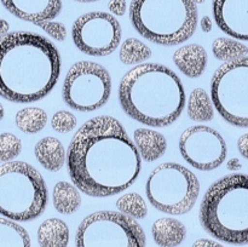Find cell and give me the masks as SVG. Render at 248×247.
Wrapping results in <instances>:
<instances>
[{
  "mask_svg": "<svg viewBox=\"0 0 248 247\" xmlns=\"http://www.w3.org/2000/svg\"><path fill=\"white\" fill-rule=\"evenodd\" d=\"M68 172L80 191L92 198L113 196L140 176L142 157L120 121L101 115L87 120L68 147Z\"/></svg>",
  "mask_w": 248,
  "mask_h": 247,
  "instance_id": "1",
  "label": "cell"
},
{
  "mask_svg": "<svg viewBox=\"0 0 248 247\" xmlns=\"http://www.w3.org/2000/svg\"><path fill=\"white\" fill-rule=\"evenodd\" d=\"M61 74L55 44L31 31H12L0 43V93L14 103H31L47 96Z\"/></svg>",
  "mask_w": 248,
  "mask_h": 247,
  "instance_id": "2",
  "label": "cell"
},
{
  "mask_svg": "<svg viewBox=\"0 0 248 247\" xmlns=\"http://www.w3.org/2000/svg\"><path fill=\"white\" fill-rule=\"evenodd\" d=\"M119 101L123 110L138 123L165 127L181 116L186 97L173 70L159 63H142L123 77Z\"/></svg>",
  "mask_w": 248,
  "mask_h": 247,
  "instance_id": "3",
  "label": "cell"
},
{
  "mask_svg": "<svg viewBox=\"0 0 248 247\" xmlns=\"http://www.w3.org/2000/svg\"><path fill=\"white\" fill-rule=\"evenodd\" d=\"M199 218L215 239L232 245L248 244V174H228L207 189Z\"/></svg>",
  "mask_w": 248,
  "mask_h": 247,
  "instance_id": "4",
  "label": "cell"
},
{
  "mask_svg": "<svg viewBox=\"0 0 248 247\" xmlns=\"http://www.w3.org/2000/svg\"><path fill=\"white\" fill-rule=\"evenodd\" d=\"M130 19L147 40L164 46L179 45L195 33L198 7L193 0H132Z\"/></svg>",
  "mask_w": 248,
  "mask_h": 247,
  "instance_id": "5",
  "label": "cell"
},
{
  "mask_svg": "<svg viewBox=\"0 0 248 247\" xmlns=\"http://www.w3.org/2000/svg\"><path fill=\"white\" fill-rule=\"evenodd\" d=\"M47 205V188L43 176L23 161L0 166V213L17 222L41 216Z\"/></svg>",
  "mask_w": 248,
  "mask_h": 247,
  "instance_id": "6",
  "label": "cell"
},
{
  "mask_svg": "<svg viewBox=\"0 0 248 247\" xmlns=\"http://www.w3.org/2000/svg\"><path fill=\"white\" fill-rule=\"evenodd\" d=\"M149 202L160 212L186 215L193 210L200 194L198 177L186 166L165 162L153 170L145 183Z\"/></svg>",
  "mask_w": 248,
  "mask_h": 247,
  "instance_id": "7",
  "label": "cell"
},
{
  "mask_svg": "<svg viewBox=\"0 0 248 247\" xmlns=\"http://www.w3.org/2000/svg\"><path fill=\"white\" fill-rule=\"evenodd\" d=\"M147 237L136 219L114 211L84 218L75 234L77 247H145Z\"/></svg>",
  "mask_w": 248,
  "mask_h": 247,
  "instance_id": "8",
  "label": "cell"
},
{
  "mask_svg": "<svg viewBox=\"0 0 248 247\" xmlns=\"http://www.w3.org/2000/svg\"><path fill=\"white\" fill-rule=\"evenodd\" d=\"M213 106L228 124L248 127V57L220 65L211 80Z\"/></svg>",
  "mask_w": 248,
  "mask_h": 247,
  "instance_id": "9",
  "label": "cell"
},
{
  "mask_svg": "<svg viewBox=\"0 0 248 247\" xmlns=\"http://www.w3.org/2000/svg\"><path fill=\"white\" fill-rule=\"evenodd\" d=\"M111 93V77L103 65L81 61L72 65L64 77L62 97L68 107L78 111L102 108Z\"/></svg>",
  "mask_w": 248,
  "mask_h": 247,
  "instance_id": "10",
  "label": "cell"
},
{
  "mask_svg": "<svg viewBox=\"0 0 248 247\" xmlns=\"http://www.w3.org/2000/svg\"><path fill=\"white\" fill-rule=\"evenodd\" d=\"M72 38L78 50L93 57H104L116 50L121 41V26L110 14L87 12L75 19Z\"/></svg>",
  "mask_w": 248,
  "mask_h": 247,
  "instance_id": "11",
  "label": "cell"
},
{
  "mask_svg": "<svg viewBox=\"0 0 248 247\" xmlns=\"http://www.w3.org/2000/svg\"><path fill=\"white\" fill-rule=\"evenodd\" d=\"M179 152L194 169L212 171L227 159L228 148L218 131L203 125L186 128L179 138Z\"/></svg>",
  "mask_w": 248,
  "mask_h": 247,
  "instance_id": "12",
  "label": "cell"
},
{
  "mask_svg": "<svg viewBox=\"0 0 248 247\" xmlns=\"http://www.w3.org/2000/svg\"><path fill=\"white\" fill-rule=\"evenodd\" d=\"M212 11L220 31L248 41V0H212Z\"/></svg>",
  "mask_w": 248,
  "mask_h": 247,
  "instance_id": "13",
  "label": "cell"
},
{
  "mask_svg": "<svg viewBox=\"0 0 248 247\" xmlns=\"http://www.w3.org/2000/svg\"><path fill=\"white\" fill-rule=\"evenodd\" d=\"M2 6L15 17L39 26L61 14V0H1Z\"/></svg>",
  "mask_w": 248,
  "mask_h": 247,
  "instance_id": "14",
  "label": "cell"
},
{
  "mask_svg": "<svg viewBox=\"0 0 248 247\" xmlns=\"http://www.w3.org/2000/svg\"><path fill=\"white\" fill-rule=\"evenodd\" d=\"M173 62L188 77H199L203 74L208 62L205 48L199 44L181 46L173 53Z\"/></svg>",
  "mask_w": 248,
  "mask_h": 247,
  "instance_id": "15",
  "label": "cell"
},
{
  "mask_svg": "<svg viewBox=\"0 0 248 247\" xmlns=\"http://www.w3.org/2000/svg\"><path fill=\"white\" fill-rule=\"evenodd\" d=\"M133 138L140 157L148 162L160 159L167 149L165 136L155 130L137 128L133 133Z\"/></svg>",
  "mask_w": 248,
  "mask_h": 247,
  "instance_id": "16",
  "label": "cell"
},
{
  "mask_svg": "<svg viewBox=\"0 0 248 247\" xmlns=\"http://www.w3.org/2000/svg\"><path fill=\"white\" fill-rule=\"evenodd\" d=\"M152 235L157 246L177 247L186 239V228L174 218H160L153 224Z\"/></svg>",
  "mask_w": 248,
  "mask_h": 247,
  "instance_id": "17",
  "label": "cell"
},
{
  "mask_svg": "<svg viewBox=\"0 0 248 247\" xmlns=\"http://www.w3.org/2000/svg\"><path fill=\"white\" fill-rule=\"evenodd\" d=\"M39 164L51 172L60 171L65 162V150L61 140L55 137H45L34 148Z\"/></svg>",
  "mask_w": 248,
  "mask_h": 247,
  "instance_id": "18",
  "label": "cell"
},
{
  "mask_svg": "<svg viewBox=\"0 0 248 247\" xmlns=\"http://www.w3.org/2000/svg\"><path fill=\"white\" fill-rule=\"evenodd\" d=\"M38 242L40 247H67L69 244V228L58 218L44 220L39 225Z\"/></svg>",
  "mask_w": 248,
  "mask_h": 247,
  "instance_id": "19",
  "label": "cell"
},
{
  "mask_svg": "<svg viewBox=\"0 0 248 247\" xmlns=\"http://www.w3.org/2000/svg\"><path fill=\"white\" fill-rule=\"evenodd\" d=\"M52 202L57 212L72 215L81 206V195L78 188L68 182H58L53 188Z\"/></svg>",
  "mask_w": 248,
  "mask_h": 247,
  "instance_id": "20",
  "label": "cell"
},
{
  "mask_svg": "<svg viewBox=\"0 0 248 247\" xmlns=\"http://www.w3.org/2000/svg\"><path fill=\"white\" fill-rule=\"evenodd\" d=\"M188 115L196 123H207L215 116L213 102L203 89H195L188 99Z\"/></svg>",
  "mask_w": 248,
  "mask_h": 247,
  "instance_id": "21",
  "label": "cell"
},
{
  "mask_svg": "<svg viewBox=\"0 0 248 247\" xmlns=\"http://www.w3.org/2000/svg\"><path fill=\"white\" fill-rule=\"evenodd\" d=\"M0 247H31L27 230L18 223L0 218Z\"/></svg>",
  "mask_w": 248,
  "mask_h": 247,
  "instance_id": "22",
  "label": "cell"
},
{
  "mask_svg": "<svg viewBox=\"0 0 248 247\" xmlns=\"http://www.w3.org/2000/svg\"><path fill=\"white\" fill-rule=\"evenodd\" d=\"M16 126L23 133L34 135L43 130L47 124V114L44 109L38 107H28L17 111Z\"/></svg>",
  "mask_w": 248,
  "mask_h": 247,
  "instance_id": "23",
  "label": "cell"
},
{
  "mask_svg": "<svg viewBox=\"0 0 248 247\" xmlns=\"http://www.w3.org/2000/svg\"><path fill=\"white\" fill-rule=\"evenodd\" d=\"M212 52L217 60L232 62L248 55V47L234 38H217L212 44Z\"/></svg>",
  "mask_w": 248,
  "mask_h": 247,
  "instance_id": "24",
  "label": "cell"
},
{
  "mask_svg": "<svg viewBox=\"0 0 248 247\" xmlns=\"http://www.w3.org/2000/svg\"><path fill=\"white\" fill-rule=\"evenodd\" d=\"M119 57L126 65L142 64V62L152 57V50L143 41L136 38H128L120 46Z\"/></svg>",
  "mask_w": 248,
  "mask_h": 247,
  "instance_id": "25",
  "label": "cell"
},
{
  "mask_svg": "<svg viewBox=\"0 0 248 247\" xmlns=\"http://www.w3.org/2000/svg\"><path fill=\"white\" fill-rule=\"evenodd\" d=\"M116 208L133 219H143L148 215L144 199L137 193H127L116 200Z\"/></svg>",
  "mask_w": 248,
  "mask_h": 247,
  "instance_id": "26",
  "label": "cell"
},
{
  "mask_svg": "<svg viewBox=\"0 0 248 247\" xmlns=\"http://www.w3.org/2000/svg\"><path fill=\"white\" fill-rule=\"evenodd\" d=\"M22 152V143L17 136L4 132L0 136V161L10 162Z\"/></svg>",
  "mask_w": 248,
  "mask_h": 247,
  "instance_id": "27",
  "label": "cell"
},
{
  "mask_svg": "<svg viewBox=\"0 0 248 247\" xmlns=\"http://www.w3.org/2000/svg\"><path fill=\"white\" fill-rule=\"evenodd\" d=\"M51 126L58 133H68L77 127V118L68 110H60L51 118Z\"/></svg>",
  "mask_w": 248,
  "mask_h": 247,
  "instance_id": "28",
  "label": "cell"
},
{
  "mask_svg": "<svg viewBox=\"0 0 248 247\" xmlns=\"http://www.w3.org/2000/svg\"><path fill=\"white\" fill-rule=\"evenodd\" d=\"M39 27H40L46 34L52 36L55 40L64 41L65 38H67V28H65L64 24L61 23V22H43V23L39 24Z\"/></svg>",
  "mask_w": 248,
  "mask_h": 247,
  "instance_id": "29",
  "label": "cell"
},
{
  "mask_svg": "<svg viewBox=\"0 0 248 247\" xmlns=\"http://www.w3.org/2000/svg\"><path fill=\"white\" fill-rule=\"evenodd\" d=\"M108 9L115 16H124L126 14V0H109Z\"/></svg>",
  "mask_w": 248,
  "mask_h": 247,
  "instance_id": "30",
  "label": "cell"
},
{
  "mask_svg": "<svg viewBox=\"0 0 248 247\" xmlns=\"http://www.w3.org/2000/svg\"><path fill=\"white\" fill-rule=\"evenodd\" d=\"M237 148H239V152L245 159L248 160V132L242 135L241 137L237 140Z\"/></svg>",
  "mask_w": 248,
  "mask_h": 247,
  "instance_id": "31",
  "label": "cell"
},
{
  "mask_svg": "<svg viewBox=\"0 0 248 247\" xmlns=\"http://www.w3.org/2000/svg\"><path fill=\"white\" fill-rule=\"evenodd\" d=\"M191 247H224L222 244L217 241H213L210 239H199L196 240Z\"/></svg>",
  "mask_w": 248,
  "mask_h": 247,
  "instance_id": "32",
  "label": "cell"
},
{
  "mask_svg": "<svg viewBox=\"0 0 248 247\" xmlns=\"http://www.w3.org/2000/svg\"><path fill=\"white\" fill-rule=\"evenodd\" d=\"M200 24H201V29H202L205 33H210V31H212L213 23H212V19H211V17L203 16L202 18H201Z\"/></svg>",
  "mask_w": 248,
  "mask_h": 247,
  "instance_id": "33",
  "label": "cell"
},
{
  "mask_svg": "<svg viewBox=\"0 0 248 247\" xmlns=\"http://www.w3.org/2000/svg\"><path fill=\"white\" fill-rule=\"evenodd\" d=\"M227 167L228 170H230V171H239V170L242 169V165L241 162H240V160L235 157V159H232L228 161Z\"/></svg>",
  "mask_w": 248,
  "mask_h": 247,
  "instance_id": "34",
  "label": "cell"
},
{
  "mask_svg": "<svg viewBox=\"0 0 248 247\" xmlns=\"http://www.w3.org/2000/svg\"><path fill=\"white\" fill-rule=\"evenodd\" d=\"M1 23H2V27H4V28H2V31H1L2 38H4V36L6 35V34H5V31H6V29H7V23H6V21H2Z\"/></svg>",
  "mask_w": 248,
  "mask_h": 247,
  "instance_id": "35",
  "label": "cell"
},
{
  "mask_svg": "<svg viewBox=\"0 0 248 247\" xmlns=\"http://www.w3.org/2000/svg\"><path fill=\"white\" fill-rule=\"evenodd\" d=\"M77 1H80V2H93V1H98V0H77Z\"/></svg>",
  "mask_w": 248,
  "mask_h": 247,
  "instance_id": "36",
  "label": "cell"
},
{
  "mask_svg": "<svg viewBox=\"0 0 248 247\" xmlns=\"http://www.w3.org/2000/svg\"><path fill=\"white\" fill-rule=\"evenodd\" d=\"M193 1L198 5V4H202V2H205V0H193Z\"/></svg>",
  "mask_w": 248,
  "mask_h": 247,
  "instance_id": "37",
  "label": "cell"
}]
</instances>
